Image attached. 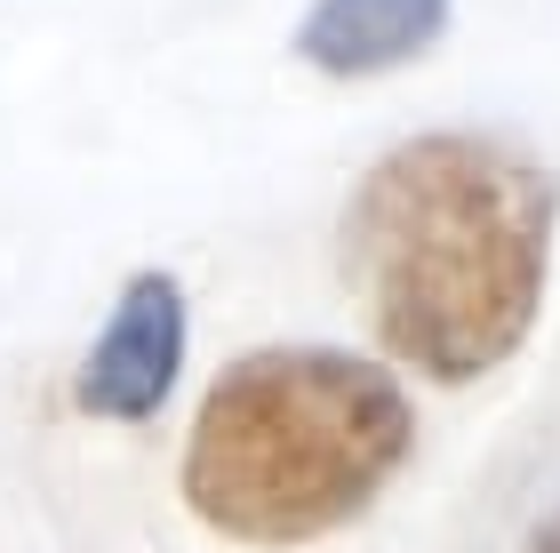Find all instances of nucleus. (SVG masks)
<instances>
[{
  "label": "nucleus",
  "instance_id": "5",
  "mask_svg": "<svg viewBox=\"0 0 560 553\" xmlns=\"http://www.w3.org/2000/svg\"><path fill=\"white\" fill-rule=\"evenodd\" d=\"M521 553H560V497L545 506V521H537V530H528V545H521Z\"/></svg>",
  "mask_w": 560,
  "mask_h": 553
},
{
  "label": "nucleus",
  "instance_id": "1",
  "mask_svg": "<svg viewBox=\"0 0 560 553\" xmlns=\"http://www.w3.org/2000/svg\"><path fill=\"white\" fill-rule=\"evenodd\" d=\"M552 233L560 177L537 153L480 129H417L345 200V281L400 369L480 385L537 330Z\"/></svg>",
  "mask_w": 560,
  "mask_h": 553
},
{
  "label": "nucleus",
  "instance_id": "4",
  "mask_svg": "<svg viewBox=\"0 0 560 553\" xmlns=\"http://www.w3.org/2000/svg\"><path fill=\"white\" fill-rule=\"evenodd\" d=\"M456 24V0H313L289 33V57L320 81H376L432 57Z\"/></svg>",
  "mask_w": 560,
  "mask_h": 553
},
{
  "label": "nucleus",
  "instance_id": "2",
  "mask_svg": "<svg viewBox=\"0 0 560 553\" xmlns=\"http://www.w3.org/2000/svg\"><path fill=\"white\" fill-rule=\"evenodd\" d=\"M417 449L409 385L345 345H257L209 377L185 506L233 545H313L361 521Z\"/></svg>",
  "mask_w": 560,
  "mask_h": 553
},
{
  "label": "nucleus",
  "instance_id": "3",
  "mask_svg": "<svg viewBox=\"0 0 560 553\" xmlns=\"http://www.w3.org/2000/svg\"><path fill=\"white\" fill-rule=\"evenodd\" d=\"M185 337H192L185 281L161 265L129 273L96 321L81 369H72V410L96 425H144L152 410H168L176 377H185Z\"/></svg>",
  "mask_w": 560,
  "mask_h": 553
}]
</instances>
